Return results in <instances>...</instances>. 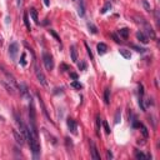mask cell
Wrapping results in <instances>:
<instances>
[{"instance_id": "f1b7e54d", "label": "cell", "mask_w": 160, "mask_h": 160, "mask_svg": "<svg viewBox=\"0 0 160 160\" xmlns=\"http://www.w3.org/2000/svg\"><path fill=\"white\" fill-rule=\"evenodd\" d=\"M49 33H50V34H51L53 36H54V38H55V39H56V40H58V41L60 43V45H61V41H60V38L58 36V34L55 33V31H54V30H51V29H50V30H49Z\"/></svg>"}, {"instance_id": "60d3db41", "label": "cell", "mask_w": 160, "mask_h": 160, "mask_svg": "<svg viewBox=\"0 0 160 160\" xmlns=\"http://www.w3.org/2000/svg\"><path fill=\"white\" fill-rule=\"evenodd\" d=\"M113 2H115V0H113Z\"/></svg>"}, {"instance_id": "9c48e42d", "label": "cell", "mask_w": 160, "mask_h": 160, "mask_svg": "<svg viewBox=\"0 0 160 160\" xmlns=\"http://www.w3.org/2000/svg\"><path fill=\"white\" fill-rule=\"evenodd\" d=\"M36 97H38V100H39V103H40V106H41V110H43V114L45 115V118L49 120V121H51V119H50V116H49V114H48V111H46V108H45V105H44V101H43V98L40 97V94H36Z\"/></svg>"}, {"instance_id": "9a60e30c", "label": "cell", "mask_w": 160, "mask_h": 160, "mask_svg": "<svg viewBox=\"0 0 160 160\" xmlns=\"http://www.w3.org/2000/svg\"><path fill=\"white\" fill-rule=\"evenodd\" d=\"M135 158L136 159H143V160H146V159H151V155H146V154H144V153H141V151H135Z\"/></svg>"}, {"instance_id": "7a4b0ae2", "label": "cell", "mask_w": 160, "mask_h": 160, "mask_svg": "<svg viewBox=\"0 0 160 160\" xmlns=\"http://www.w3.org/2000/svg\"><path fill=\"white\" fill-rule=\"evenodd\" d=\"M43 63H44V65H45L48 71H51L54 69V59H53V56L46 51L43 53Z\"/></svg>"}, {"instance_id": "e0dca14e", "label": "cell", "mask_w": 160, "mask_h": 160, "mask_svg": "<svg viewBox=\"0 0 160 160\" xmlns=\"http://www.w3.org/2000/svg\"><path fill=\"white\" fill-rule=\"evenodd\" d=\"M79 15L81 18L85 15V2L84 0H79Z\"/></svg>"}, {"instance_id": "74e56055", "label": "cell", "mask_w": 160, "mask_h": 160, "mask_svg": "<svg viewBox=\"0 0 160 160\" xmlns=\"http://www.w3.org/2000/svg\"><path fill=\"white\" fill-rule=\"evenodd\" d=\"M16 2H18V6H19V8L23 5V0H16Z\"/></svg>"}, {"instance_id": "8d00e7d4", "label": "cell", "mask_w": 160, "mask_h": 160, "mask_svg": "<svg viewBox=\"0 0 160 160\" xmlns=\"http://www.w3.org/2000/svg\"><path fill=\"white\" fill-rule=\"evenodd\" d=\"M155 20H156V24L159 25V12H158V10L155 12Z\"/></svg>"}, {"instance_id": "d4e9b609", "label": "cell", "mask_w": 160, "mask_h": 160, "mask_svg": "<svg viewBox=\"0 0 160 160\" xmlns=\"http://www.w3.org/2000/svg\"><path fill=\"white\" fill-rule=\"evenodd\" d=\"M120 118H121V110L118 109V111H116V114H115V124H119Z\"/></svg>"}, {"instance_id": "8fae6325", "label": "cell", "mask_w": 160, "mask_h": 160, "mask_svg": "<svg viewBox=\"0 0 160 160\" xmlns=\"http://www.w3.org/2000/svg\"><path fill=\"white\" fill-rule=\"evenodd\" d=\"M97 50H98L99 55H104L106 53V50H108V45H106L105 43H100V44H98V46H97Z\"/></svg>"}, {"instance_id": "52a82bcc", "label": "cell", "mask_w": 160, "mask_h": 160, "mask_svg": "<svg viewBox=\"0 0 160 160\" xmlns=\"http://www.w3.org/2000/svg\"><path fill=\"white\" fill-rule=\"evenodd\" d=\"M13 135L15 138V140L19 145H24L25 144V136L23 135V133H18L16 130H13Z\"/></svg>"}, {"instance_id": "d590c367", "label": "cell", "mask_w": 160, "mask_h": 160, "mask_svg": "<svg viewBox=\"0 0 160 160\" xmlns=\"http://www.w3.org/2000/svg\"><path fill=\"white\" fill-rule=\"evenodd\" d=\"M70 77H71L74 80H77V79H78V74H75V73H70Z\"/></svg>"}, {"instance_id": "ac0fdd59", "label": "cell", "mask_w": 160, "mask_h": 160, "mask_svg": "<svg viewBox=\"0 0 160 160\" xmlns=\"http://www.w3.org/2000/svg\"><path fill=\"white\" fill-rule=\"evenodd\" d=\"M119 53H120V55H123L125 59H130V56H131L130 51H129V50H126V49H120Z\"/></svg>"}, {"instance_id": "4dcf8cb0", "label": "cell", "mask_w": 160, "mask_h": 160, "mask_svg": "<svg viewBox=\"0 0 160 160\" xmlns=\"http://www.w3.org/2000/svg\"><path fill=\"white\" fill-rule=\"evenodd\" d=\"M20 64H21V65H23V66H25V65H26V60H25V53H23V54H21Z\"/></svg>"}, {"instance_id": "f35d334b", "label": "cell", "mask_w": 160, "mask_h": 160, "mask_svg": "<svg viewBox=\"0 0 160 160\" xmlns=\"http://www.w3.org/2000/svg\"><path fill=\"white\" fill-rule=\"evenodd\" d=\"M44 4H45L46 6H49V0H44Z\"/></svg>"}, {"instance_id": "ba28073f", "label": "cell", "mask_w": 160, "mask_h": 160, "mask_svg": "<svg viewBox=\"0 0 160 160\" xmlns=\"http://www.w3.org/2000/svg\"><path fill=\"white\" fill-rule=\"evenodd\" d=\"M66 124H68L69 130H70L73 134H77V129H78V124H77V121L74 120V119H71V118H69V119L66 120Z\"/></svg>"}, {"instance_id": "4fadbf2b", "label": "cell", "mask_w": 160, "mask_h": 160, "mask_svg": "<svg viewBox=\"0 0 160 160\" xmlns=\"http://www.w3.org/2000/svg\"><path fill=\"white\" fill-rule=\"evenodd\" d=\"M29 14H30L31 19L34 20V23H35V24H39V19H38V12H36V9H35V8H30Z\"/></svg>"}, {"instance_id": "7402d4cb", "label": "cell", "mask_w": 160, "mask_h": 160, "mask_svg": "<svg viewBox=\"0 0 160 160\" xmlns=\"http://www.w3.org/2000/svg\"><path fill=\"white\" fill-rule=\"evenodd\" d=\"M71 87L75 88V89H83V84H81L80 81H78V80H74V81L71 83Z\"/></svg>"}, {"instance_id": "d6986e66", "label": "cell", "mask_w": 160, "mask_h": 160, "mask_svg": "<svg viewBox=\"0 0 160 160\" xmlns=\"http://www.w3.org/2000/svg\"><path fill=\"white\" fill-rule=\"evenodd\" d=\"M97 134L98 135H100V128H101V118H100V115L98 114L97 115Z\"/></svg>"}, {"instance_id": "2e32d148", "label": "cell", "mask_w": 160, "mask_h": 160, "mask_svg": "<svg viewBox=\"0 0 160 160\" xmlns=\"http://www.w3.org/2000/svg\"><path fill=\"white\" fill-rule=\"evenodd\" d=\"M119 35H120V38H123V39H128L129 38V29L128 28H123V29H120L119 30Z\"/></svg>"}, {"instance_id": "5bb4252c", "label": "cell", "mask_w": 160, "mask_h": 160, "mask_svg": "<svg viewBox=\"0 0 160 160\" xmlns=\"http://www.w3.org/2000/svg\"><path fill=\"white\" fill-rule=\"evenodd\" d=\"M104 101L106 105L110 104V88H106L104 90Z\"/></svg>"}, {"instance_id": "ab89813d", "label": "cell", "mask_w": 160, "mask_h": 160, "mask_svg": "<svg viewBox=\"0 0 160 160\" xmlns=\"http://www.w3.org/2000/svg\"><path fill=\"white\" fill-rule=\"evenodd\" d=\"M3 43H4V41H3V38H2V36H0V46H2V45H3Z\"/></svg>"}, {"instance_id": "6da1fadb", "label": "cell", "mask_w": 160, "mask_h": 160, "mask_svg": "<svg viewBox=\"0 0 160 160\" xmlns=\"http://www.w3.org/2000/svg\"><path fill=\"white\" fill-rule=\"evenodd\" d=\"M29 129L33 133V135L38 139V125H36V113L34 108V103L30 99L29 104Z\"/></svg>"}, {"instance_id": "cb8c5ba5", "label": "cell", "mask_w": 160, "mask_h": 160, "mask_svg": "<svg viewBox=\"0 0 160 160\" xmlns=\"http://www.w3.org/2000/svg\"><path fill=\"white\" fill-rule=\"evenodd\" d=\"M110 8H111V4H110V2H108V3H106V4L104 5V8L100 10V13H101V14H105V13L108 12V10H109Z\"/></svg>"}, {"instance_id": "8992f818", "label": "cell", "mask_w": 160, "mask_h": 160, "mask_svg": "<svg viewBox=\"0 0 160 160\" xmlns=\"http://www.w3.org/2000/svg\"><path fill=\"white\" fill-rule=\"evenodd\" d=\"M18 89L20 90V95H21V97L29 98V100L31 99V98H30V94H29V89H28V87H26V85H25L24 83L18 84Z\"/></svg>"}, {"instance_id": "836d02e7", "label": "cell", "mask_w": 160, "mask_h": 160, "mask_svg": "<svg viewBox=\"0 0 160 160\" xmlns=\"http://www.w3.org/2000/svg\"><path fill=\"white\" fill-rule=\"evenodd\" d=\"M85 68H87V64H85L84 61H81V63L79 64V69H80V70H84Z\"/></svg>"}, {"instance_id": "1f68e13d", "label": "cell", "mask_w": 160, "mask_h": 160, "mask_svg": "<svg viewBox=\"0 0 160 160\" xmlns=\"http://www.w3.org/2000/svg\"><path fill=\"white\" fill-rule=\"evenodd\" d=\"M65 144H66V148H68V149H71V148H73L71 139H69V138H65Z\"/></svg>"}, {"instance_id": "83f0119b", "label": "cell", "mask_w": 160, "mask_h": 160, "mask_svg": "<svg viewBox=\"0 0 160 160\" xmlns=\"http://www.w3.org/2000/svg\"><path fill=\"white\" fill-rule=\"evenodd\" d=\"M140 128H141V133H143V135H144V138H148V135H149V133H148V129L145 128V125H140Z\"/></svg>"}, {"instance_id": "5b68a950", "label": "cell", "mask_w": 160, "mask_h": 160, "mask_svg": "<svg viewBox=\"0 0 160 160\" xmlns=\"http://www.w3.org/2000/svg\"><path fill=\"white\" fill-rule=\"evenodd\" d=\"M89 145H90V151H91V158L94 160H100V154L98 153V148L95 145V143L93 140L89 141Z\"/></svg>"}, {"instance_id": "3957f363", "label": "cell", "mask_w": 160, "mask_h": 160, "mask_svg": "<svg viewBox=\"0 0 160 160\" xmlns=\"http://www.w3.org/2000/svg\"><path fill=\"white\" fill-rule=\"evenodd\" d=\"M35 75H36L38 81L43 85V87H48V81H46V78L44 75V73H43L41 69H39L38 66H35Z\"/></svg>"}, {"instance_id": "f546056e", "label": "cell", "mask_w": 160, "mask_h": 160, "mask_svg": "<svg viewBox=\"0 0 160 160\" xmlns=\"http://www.w3.org/2000/svg\"><path fill=\"white\" fill-rule=\"evenodd\" d=\"M131 48H133V49H135L136 51H139V53H145V51H146V49L140 48V46H136V45H131Z\"/></svg>"}, {"instance_id": "484cf974", "label": "cell", "mask_w": 160, "mask_h": 160, "mask_svg": "<svg viewBox=\"0 0 160 160\" xmlns=\"http://www.w3.org/2000/svg\"><path fill=\"white\" fill-rule=\"evenodd\" d=\"M84 45H85V49H87V51H88V55L90 56V59L93 60L94 59V56H93V53H91V49L89 48V45L87 44V43H84Z\"/></svg>"}, {"instance_id": "ffe728a7", "label": "cell", "mask_w": 160, "mask_h": 160, "mask_svg": "<svg viewBox=\"0 0 160 160\" xmlns=\"http://www.w3.org/2000/svg\"><path fill=\"white\" fill-rule=\"evenodd\" d=\"M24 24L28 29V31L31 30V25H30V21H29V16H28V13H24Z\"/></svg>"}, {"instance_id": "44dd1931", "label": "cell", "mask_w": 160, "mask_h": 160, "mask_svg": "<svg viewBox=\"0 0 160 160\" xmlns=\"http://www.w3.org/2000/svg\"><path fill=\"white\" fill-rule=\"evenodd\" d=\"M141 4H143V6H144V9L146 10L148 13H150L151 12V8H150V4H149L146 0H141Z\"/></svg>"}, {"instance_id": "30bf717a", "label": "cell", "mask_w": 160, "mask_h": 160, "mask_svg": "<svg viewBox=\"0 0 160 160\" xmlns=\"http://www.w3.org/2000/svg\"><path fill=\"white\" fill-rule=\"evenodd\" d=\"M70 56H71V60L74 63L78 61V50H77V46L75 45H71L70 46Z\"/></svg>"}, {"instance_id": "d6a6232c", "label": "cell", "mask_w": 160, "mask_h": 160, "mask_svg": "<svg viewBox=\"0 0 160 160\" xmlns=\"http://www.w3.org/2000/svg\"><path fill=\"white\" fill-rule=\"evenodd\" d=\"M110 36H111V38H113V39H114V41H115V43H118V44H119V43H120V41H121V40H120V39H119V38H118V35H116V34H114V33H113V34H111V35H110Z\"/></svg>"}, {"instance_id": "277c9868", "label": "cell", "mask_w": 160, "mask_h": 160, "mask_svg": "<svg viewBox=\"0 0 160 160\" xmlns=\"http://www.w3.org/2000/svg\"><path fill=\"white\" fill-rule=\"evenodd\" d=\"M19 53V45L18 43H12V44L9 45V55L13 60H16V55Z\"/></svg>"}, {"instance_id": "603a6c76", "label": "cell", "mask_w": 160, "mask_h": 160, "mask_svg": "<svg viewBox=\"0 0 160 160\" xmlns=\"http://www.w3.org/2000/svg\"><path fill=\"white\" fill-rule=\"evenodd\" d=\"M88 28H89V30L91 31L93 34H98V29H97V26H95L93 23H88Z\"/></svg>"}, {"instance_id": "7c38bea8", "label": "cell", "mask_w": 160, "mask_h": 160, "mask_svg": "<svg viewBox=\"0 0 160 160\" xmlns=\"http://www.w3.org/2000/svg\"><path fill=\"white\" fill-rule=\"evenodd\" d=\"M136 39L138 40H139L140 43H143V44H148V36L143 33V31H138V33H136Z\"/></svg>"}, {"instance_id": "e575fe53", "label": "cell", "mask_w": 160, "mask_h": 160, "mask_svg": "<svg viewBox=\"0 0 160 160\" xmlns=\"http://www.w3.org/2000/svg\"><path fill=\"white\" fill-rule=\"evenodd\" d=\"M106 158H108V159H113V158H114V155H113V153H111L110 150L106 151Z\"/></svg>"}, {"instance_id": "4316f807", "label": "cell", "mask_w": 160, "mask_h": 160, "mask_svg": "<svg viewBox=\"0 0 160 160\" xmlns=\"http://www.w3.org/2000/svg\"><path fill=\"white\" fill-rule=\"evenodd\" d=\"M101 124H103V126H104V129H105V133H106V134H110V131H111V130H110V128H109L108 123H106V121H103Z\"/></svg>"}]
</instances>
